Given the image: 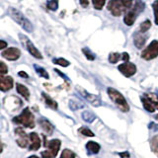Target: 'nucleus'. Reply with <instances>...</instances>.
Segmentation results:
<instances>
[{"mask_svg": "<svg viewBox=\"0 0 158 158\" xmlns=\"http://www.w3.org/2000/svg\"><path fill=\"white\" fill-rule=\"evenodd\" d=\"M42 157L43 158H56L48 150H44L42 152Z\"/></svg>", "mask_w": 158, "mask_h": 158, "instance_id": "35", "label": "nucleus"}, {"mask_svg": "<svg viewBox=\"0 0 158 158\" xmlns=\"http://www.w3.org/2000/svg\"><path fill=\"white\" fill-rule=\"evenodd\" d=\"M16 88H17V92L20 94V95L23 96L25 98V100L29 101V98H30V91H29V89L26 86H24V85H22V84H20V83L17 84Z\"/></svg>", "mask_w": 158, "mask_h": 158, "instance_id": "20", "label": "nucleus"}, {"mask_svg": "<svg viewBox=\"0 0 158 158\" xmlns=\"http://www.w3.org/2000/svg\"><path fill=\"white\" fill-rule=\"evenodd\" d=\"M28 158H39V157L36 156V155H32V156H30V157H28Z\"/></svg>", "mask_w": 158, "mask_h": 158, "instance_id": "44", "label": "nucleus"}, {"mask_svg": "<svg viewBox=\"0 0 158 158\" xmlns=\"http://www.w3.org/2000/svg\"><path fill=\"white\" fill-rule=\"evenodd\" d=\"M39 123H40V126H41V127L43 128L44 131H46L48 135H52L54 127L52 123H49V121H48L47 118H39Z\"/></svg>", "mask_w": 158, "mask_h": 158, "instance_id": "17", "label": "nucleus"}, {"mask_svg": "<svg viewBox=\"0 0 158 158\" xmlns=\"http://www.w3.org/2000/svg\"><path fill=\"white\" fill-rule=\"evenodd\" d=\"M82 52H83V53H84V56H86V58L88 59V60H94V59L96 58V56L94 54L90 49L89 48H84L83 49H82Z\"/></svg>", "mask_w": 158, "mask_h": 158, "instance_id": "28", "label": "nucleus"}, {"mask_svg": "<svg viewBox=\"0 0 158 158\" xmlns=\"http://www.w3.org/2000/svg\"><path fill=\"white\" fill-rule=\"evenodd\" d=\"M5 48H7V43L5 41H2V40H0V49H3Z\"/></svg>", "mask_w": 158, "mask_h": 158, "instance_id": "39", "label": "nucleus"}, {"mask_svg": "<svg viewBox=\"0 0 158 158\" xmlns=\"http://www.w3.org/2000/svg\"><path fill=\"white\" fill-rule=\"evenodd\" d=\"M148 39V35L146 33H141V32H135V35H133V44H135V46L141 49L143 47H144V44L147 41Z\"/></svg>", "mask_w": 158, "mask_h": 158, "instance_id": "11", "label": "nucleus"}, {"mask_svg": "<svg viewBox=\"0 0 158 158\" xmlns=\"http://www.w3.org/2000/svg\"><path fill=\"white\" fill-rule=\"evenodd\" d=\"M106 0H92L93 6L96 10H102L104 5H105Z\"/></svg>", "mask_w": 158, "mask_h": 158, "instance_id": "29", "label": "nucleus"}, {"mask_svg": "<svg viewBox=\"0 0 158 158\" xmlns=\"http://www.w3.org/2000/svg\"><path fill=\"white\" fill-rule=\"evenodd\" d=\"M8 72V67L4 62L0 61V74H6Z\"/></svg>", "mask_w": 158, "mask_h": 158, "instance_id": "34", "label": "nucleus"}, {"mask_svg": "<svg viewBox=\"0 0 158 158\" xmlns=\"http://www.w3.org/2000/svg\"><path fill=\"white\" fill-rule=\"evenodd\" d=\"M60 158H75V153L70 149H64L61 153Z\"/></svg>", "mask_w": 158, "mask_h": 158, "instance_id": "32", "label": "nucleus"}, {"mask_svg": "<svg viewBox=\"0 0 158 158\" xmlns=\"http://www.w3.org/2000/svg\"><path fill=\"white\" fill-rule=\"evenodd\" d=\"M13 78L10 76H2L0 75V90L5 92L8 91L13 87Z\"/></svg>", "mask_w": 158, "mask_h": 158, "instance_id": "13", "label": "nucleus"}, {"mask_svg": "<svg viewBox=\"0 0 158 158\" xmlns=\"http://www.w3.org/2000/svg\"><path fill=\"white\" fill-rule=\"evenodd\" d=\"M120 156L122 158H130V153H128V152H123V153H120Z\"/></svg>", "mask_w": 158, "mask_h": 158, "instance_id": "40", "label": "nucleus"}, {"mask_svg": "<svg viewBox=\"0 0 158 158\" xmlns=\"http://www.w3.org/2000/svg\"><path fill=\"white\" fill-rule=\"evenodd\" d=\"M107 92H108V95L110 97V99L116 104L117 107L120 109L122 112L130 111V106H128L127 100L118 90H116L115 88L109 87L107 89Z\"/></svg>", "mask_w": 158, "mask_h": 158, "instance_id": "4", "label": "nucleus"}, {"mask_svg": "<svg viewBox=\"0 0 158 158\" xmlns=\"http://www.w3.org/2000/svg\"><path fill=\"white\" fill-rule=\"evenodd\" d=\"M122 59L125 62H127L128 60H130V54H128L127 52H123L122 53Z\"/></svg>", "mask_w": 158, "mask_h": 158, "instance_id": "36", "label": "nucleus"}, {"mask_svg": "<svg viewBox=\"0 0 158 158\" xmlns=\"http://www.w3.org/2000/svg\"><path fill=\"white\" fill-rule=\"evenodd\" d=\"M60 144H61V142L59 139H52L51 141H48L46 144V146L48 148V150L56 157L59 151V148H60Z\"/></svg>", "mask_w": 158, "mask_h": 158, "instance_id": "16", "label": "nucleus"}, {"mask_svg": "<svg viewBox=\"0 0 158 158\" xmlns=\"http://www.w3.org/2000/svg\"><path fill=\"white\" fill-rule=\"evenodd\" d=\"M29 140H30V150H38L41 147V139L38 133L31 132L29 135Z\"/></svg>", "mask_w": 158, "mask_h": 158, "instance_id": "14", "label": "nucleus"}, {"mask_svg": "<svg viewBox=\"0 0 158 158\" xmlns=\"http://www.w3.org/2000/svg\"><path fill=\"white\" fill-rule=\"evenodd\" d=\"M152 9L154 12V22L156 25H158V0H155L152 3Z\"/></svg>", "mask_w": 158, "mask_h": 158, "instance_id": "33", "label": "nucleus"}, {"mask_svg": "<svg viewBox=\"0 0 158 158\" xmlns=\"http://www.w3.org/2000/svg\"><path fill=\"white\" fill-rule=\"evenodd\" d=\"M20 56H21V52H20V49L17 48H9L7 49H5L2 52V56L11 61L17 60L20 57Z\"/></svg>", "mask_w": 158, "mask_h": 158, "instance_id": "12", "label": "nucleus"}, {"mask_svg": "<svg viewBox=\"0 0 158 158\" xmlns=\"http://www.w3.org/2000/svg\"><path fill=\"white\" fill-rule=\"evenodd\" d=\"M52 62L54 64H57V65H60L62 67H67V66H69V64H70V62H69L68 60H66L65 58H62V57L53 58Z\"/></svg>", "mask_w": 158, "mask_h": 158, "instance_id": "24", "label": "nucleus"}, {"mask_svg": "<svg viewBox=\"0 0 158 158\" xmlns=\"http://www.w3.org/2000/svg\"><path fill=\"white\" fill-rule=\"evenodd\" d=\"M13 122L18 123V125H22L26 127L33 128L35 127V118L32 112L30 111L29 108H25L23 112L20 114L19 116L13 118Z\"/></svg>", "mask_w": 158, "mask_h": 158, "instance_id": "5", "label": "nucleus"}, {"mask_svg": "<svg viewBox=\"0 0 158 158\" xmlns=\"http://www.w3.org/2000/svg\"><path fill=\"white\" fill-rule=\"evenodd\" d=\"M82 118L87 123H92L96 118V116L91 112L85 111V112H83V114H82Z\"/></svg>", "mask_w": 158, "mask_h": 158, "instance_id": "23", "label": "nucleus"}, {"mask_svg": "<svg viewBox=\"0 0 158 158\" xmlns=\"http://www.w3.org/2000/svg\"><path fill=\"white\" fill-rule=\"evenodd\" d=\"M145 9V3L142 0H135L133 2L132 6L127 10L125 18H123V22L127 26H132L133 23L135 22L136 18L143 12Z\"/></svg>", "mask_w": 158, "mask_h": 158, "instance_id": "1", "label": "nucleus"}, {"mask_svg": "<svg viewBox=\"0 0 158 158\" xmlns=\"http://www.w3.org/2000/svg\"><path fill=\"white\" fill-rule=\"evenodd\" d=\"M151 28V22L149 20H145L144 22H142L139 26V30L138 31L141 32V33H146L148 30Z\"/></svg>", "mask_w": 158, "mask_h": 158, "instance_id": "26", "label": "nucleus"}, {"mask_svg": "<svg viewBox=\"0 0 158 158\" xmlns=\"http://www.w3.org/2000/svg\"><path fill=\"white\" fill-rule=\"evenodd\" d=\"M150 147L152 152L158 157V135H154L150 139Z\"/></svg>", "mask_w": 158, "mask_h": 158, "instance_id": "21", "label": "nucleus"}, {"mask_svg": "<svg viewBox=\"0 0 158 158\" xmlns=\"http://www.w3.org/2000/svg\"><path fill=\"white\" fill-rule=\"evenodd\" d=\"M120 59H122V53L118 52H111L109 54V61L111 63H117Z\"/></svg>", "mask_w": 158, "mask_h": 158, "instance_id": "25", "label": "nucleus"}, {"mask_svg": "<svg viewBox=\"0 0 158 158\" xmlns=\"http://www.w3.org/2000/svg\"><path fill=\"white\" fill-rule=\"evenodd\" d=\"M86 149L89 154H97V153L100 151L101 146L99 143L95 141H88L86 143Z\"/></svg>", "mask_w": 158, "mask_h": 158, "instance_id": "18", "label": "nucleus"}, {"mask_svg": "<svg viewBox=\"0 0 158 158\" xmlns=\"http://www.w3.org/2000/svg\"><path fill=\"white\" fill-rule=\"evenodd\" d=\"M16 133L18 135V139H17V143L19 146L21 147H26L28 145V142L30 141L29 140V135H26V132H25L22 128H17L16 131Z\"/></svg>", "mask_w": 158, "mask_h": 158, "instance_id": "15", "label": "nucleus"}, {"mask_svg": "<svg viewBox=\"0 0 158 158\" xmlns=\"http://www.w3.org/2000/svg\"><path fill=\"white\" fill-rule=\"evenodd\" d=\"M54 71H56V72L57 74H59V75H60V76H61V77H62V78L64 79V80H66V81H68V82L70 81V80H69V78H68V77H67L66 75H64V74H63V73H62L61 71L57 70V69H54Z\"/></svg>", "mask_w": 158, "mask_h": 158, "instance_id": "37", "label": "nucleus"}, {"mask_svg": "<svg viewBox=\"0 0 158 158\" xmlns=\"http://www.w3.org/2000/svg\"><path fill=\"white\" fill-rule=\"evenodd\" d=\"M34 68H35V70L37 71V73L39 74L40 76H42L44 78H46V79H48L49 78V75H48V73L46 71V69L41 67V66H39L38 64H35L34 65Z\"/></svg>", "mask_w": 158, "mask_h": 158, "instance_id": "22", "label": "nucleus"}, {"mask_svg": "<svg viewBox=\"0 0 158 158\" xmlns=\"http://www.w3.org/2000/svg\"><path fill=\"white\" fill-rule=\"evenodd\" d=\"M47 7L49 10H52V11H56V10H57V8H58L57 0H49V1H48V3H47Z\"/></svg>", "mask_w": 158, "mask_h": 158, "instance_id": "31", "label": "nucleus"}, {"mask_svg": "<svg viewBox=\"0 0 158 158\" xmlns=\"http://www.w3.org/2000/svg\"><path fill=\"white\" fill-rule=\"evenodd\" d=\"M149 128H152V130H155V131H157V130H158V126L156 125V123H150V125H149Z\"/></svg>", "mask_w": 158, "mask_h": 158, "instance_id": "41", "label": "nucleus"}, {"mask_svg": "<svg viewBox=\"0 0 158 158\" xmlns=\"http://www.w3.org/2000/svg\"><path fill=\"white\" fill-rule=\"evenodd\" d=\"M132 0H110L107 8L113 16L118 17L123 12H127L132 6Z\"/></svg>", "mask_w": 158, "mask_h": 158, "instance_id": "2", "label": "nucleus"}, {"mask_svg": "<svg viewBox=\"0 0 158 158\" xmlns=\"http://www.w3.org/2000/svg\"><path fill=\"white\" fill-rule=\"evenodd\" d=\"M118 68V70L121 71V73H123L126 77H131L132 75H135L136 73L135 64L132 62H130V61L120 64Z\"/></svg>", "mask_w": 158, "mask_h": 158, "instance_id": "10", "label": "nucleus"}, {"mask_svg": "<svg viewBox=\"0 0 158 158\" xmlns=\"http://www.w3.org/2000/svg\"><path fill=\"white\" fill-rule=\"evenodd\" d=\"M158 56V41H152L141 52V58L151 60Z\"/></svg>", "mask_w": 158, "mask_h": 158, "instance_id": "7", "label": "nucleus"}, {"mask_svg": "<svg viewBox=\"0 0 158 158\" xmlns=\"http://www.w3.org/2000/svg\"><path fill=\"white\" fill-rule=\"evenodd\" d=\"M69 106H70L71 110H77V109H80L84 105L78 100H70V102H69Z\"/></svg>", "mask_w": 158, "mask_h": 158, "instance_id": "30", "label": "nucleus"}, {"mask_svg": "<svg viewBox=\"0 0 158 158\" xmlns=\"http://www.w3.org/2000/svg\"><path fill=\"white\" fill-rule=\"evenodd\" d=\"M2 148H3V145H2V142L0 141V153H1V151H2Z\"/></svg>", "mask_w": 158, "mask_h": 158, "instance_id": "43", "label": "nucleus"}, {"mask_svg": "<svg viewBox=\"0 0 158 158\" xmlns=\"http://www.w3.org/2000/svg\"><path fill=\"white\" fill-rule=\"evenodd\" d=\"M76 89H77V91L79 92V94L85 99V100H87L90 104H92L93 106H95V107H99V106H101V100H100V98H99L98 96L96 95H93V94H90V93H88L87 91L84 90L83 88L81 87H79V86H76Z\"/></svg>", "mask_w": 158, "mask_h": 158, "instance_id": "9", "label": "nucleus"}, {"mask_svg": "<svg viewBox=\"0 0 158 158\" xmlns=\"http://www.w3.org/2000/svg\"><path fill=\"white\" fill-rule=\"evenodd\" d=\"M18 75L19 76H21V77H24V78H28L29 77V75L26 73V72H24V71H20L19 73H18Z\"/></svg>", "mask_w": 158, "mask_h": 158, "instance_id": "42", "label": "nucleus"}, {"mask_svg": "<svg viewBox=\"0 0 158 158\" xmlns=\"http://www.w3.org/2000/svg\"><path fill=\"white\" fill-rule=\"evenodd\" d=\"M141 102L147 112L153 113L156 109L158 110V97L154 94H144V96L141 97Z\"/></svg>", "mask_w": 158, "mask_h": 158, "instance_id": "6", "label": "nucleus"}, {"mask_svg": "<svg viewBox=\"0 0 158 158\" xmlns=\"http://www.w3.org/2000/svg\"><path fill=\"white\" fill-rule=\"evenodd\" d=\"M79 132H80L81 135H85V136H89V137H93L94 135H95L90 128H88L86 127H82L79 128Z\"/></svg>", "mask_w": 158, "mask_h": 158, "instance_id": "27", "label": "nucleus"}, {"mask_svg": "<svg viewBox=\"0 0 158 158\" xmlns=\"http://www.w3.org/2000/svg\"><path fill=\"white\" fill-rule=\"evenodd\" d=\"M42 96H43V98H44V102H46V104L48 105V107H49L51 109H52V110H57V107H58V105H57V103L53 100V99H52L51 97H49L48 94H46V93H42Z\"/></svg>", "mask_w": 158, "mask_h": 158, "instance_id": "19", "label": "nucleus"}, {"mask_svg": "<svg viewBox=\"0 0 158 158\" xmlns=\"http://www.w3.org/2000/svg\"><path fill=\"white\" fill-rule=\"evenodd\" d=\"M79 3H80V5L82 7L86 8L89 5V0H79Z\"/></svg>", "mask_w": 158, "mask_h": 158, "instance_id": "38", "label": "nucleus"}, {"mask_svg": "<svg viewBox=\"0 0 158 158\" xmlns=\"http://www.w3.org/2000/svg\"><path fill=\"white\" fill-rule=\"evenodd\" d=\"M20 39L22 41V44L27 48V51L30 52V54H32L34 57H36L38 59H43V56L42 53L40 52L39 49L34 46V44L30 41V40L26 37V36H23V35H19Z\"/></svg>", "mask_w": 158, "mask_h": 158, "instance_id": "8", "label": "nucleus"}, {"mask_svg": "<svg viewBox=\"0 0 158 158\" xmlns=\"http://www.w3.org/2000/svg\"><path fill=\"white\" fill-rule=\"evenodd\" d=\"M8 15L11 17L15 22L18 23L20 26H21L25 31H27L29 33L33 32V25L32 23L29 21V20L24 16V15L17 10L16 8H13V7H9L8 8Z\"/></svg>", "mask_w": 158, "mask_h": 158, "instance_id": "3", "label": "nucleus"}]
</instances>
